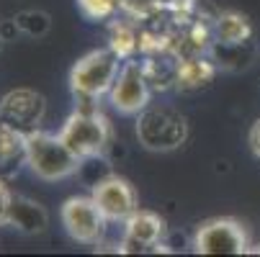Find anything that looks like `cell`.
I'll use <instances>...</instances> for the list:
<instances>
[{
	"mask_svg": "<svg viewBox=\"0 0 260 257\" xmlns=\"http://www.w3.org/2000/svg\"><path fill=\"white\" fill-rule=\"evenodd\" d=\"M90 196L95 198V203L101 206V211L106 213L108 222H126L139 208V198H137L134 186L119 175H111V177H103L101 182H95Z\"/></svg>",
	"mask_w": 260,
	"mask_h": 257,
	"instance_id": "obj_8",
	"label": "cell"
},
{
	"mask_svg": "<svg viewBox=\"0 0 260 257\" xmlns=\"http://www.w3.org/2000/svg\"><path fill=\"white\" fill-rule=\"evenodd\" d=\"M214 36L219 44H227V47H240L245 44L250 36H252V26L247 21L245 13L240 11H224L219 13L214 21Z\"/></svg>",
	"mask_w": 260,
	"mask_h": 257,
	"instance_id": "obj_12",
	"label": "cell"
},
{
	"mask_svg": "<svg viewBox=\"0 0 260 257\" xmlns=\"http://www.w3.org/2000/svg\"><path fill=\"white\" fill-rule=\"evenodd\" d=\"M62 227L80 244H101L108 218L93 196H72L62 203Z\"/></svg>",
	"mask_w": 260,
	"mask_h": 257,
	"instance_id": "obj_6",
	"label": "cell"
},
{
	"mask_svg": "<svg viewBox=\"0 0 260 257\" xmlns=\"http://www.w3.org/2000/svg\"><path fill=\"white\" fill-rule=\"evenodd\" d=\"M23 162L28 170L47 182L64 180L75 175L80 167V157L62 141L59 134H49L44 129H31L26 131V150Z\"/></svg>",
	"mask_w": 260,
	"mask_h": 257,
	"instance_id": "obj_1",
	"label": "cell"
},
{
	"mask_svg": "<svg viewBox=\"0 0 260 257\" xmlns=\"http://www.w3.org/2000/svg\"><path fill=\"white\" fill-rule=\"evenodd\" d=\"M6 224L23 232V234H42L49 227V216H47L42 203H36L26 196H13Z\"/></svg>",
	"mask_w": 260,
	"mask_h": 257,
	"instance_id": "obj_10",
	"label": "cell"
},
{
	"mask_svg": "<svg viewBox=\"0 0 260 257\" xmlns=\"http://www.w3.org/2000/svg\"><path fill=\"white\" fill-rule=\"evenodd\" d=\"M152 78L147 62H134V59H124L116 83L108 90V100L116 108L119 114H142L152 100Z\"/></svg>",
	"mask_w": 260,
	"mask_h": 257,
	"instance_id": "obj_4",
	"label": "cell"
},
{
	"mask_svg": "<svg viewBox=\"0 0 260 257\" xmlns=\"http://www.w3.org/2000/svg\"><path fill=\"white\" fill-rule=\"evenodd\" d=\"M132 0H78V8L88 21H108L119 11L129 8Z\"/></svg>",
	"mask_w": 260,
	"mask_h": 257,
	"instance_id": "obj_15",
	"label": "cell"
},
{
	"mask_svg": "<svg viewBox=\"0 0 260 257\" xmlns=\"http://www.w3.org/2000/svg\"><path fill=\"white\" fill-rule=\"evenodd\" d=\"M142 44V36L134 31L129 21H114L108 31V49H114L119 59H132Z\"/></svg>",
	"mask_w": 260,
	"mask_h": 257,
	"instance_id": "obj_13",
	"label": "cell"
},
{
	"mask_svg": "<svg viewBox=\"0 0 260 257\" xmlns=\"http://www.w3.org/2000/svg\"><path fill=\"white\" fill-rule=\"evenodd\" d=\"M121 69V59L114 49H93L83 54L70 69V90L83 103H95L101 95H108Z\"/></svg>",
	"mask_w": 260,
	"mask_h": 257,
	"instance_id": "obj_2",
	"label": "cell"
},
{
	"mask_svg": "<svg viewBox=\"0 0 260 257\" xmlns=\"http://www.w3.org/2000/svg\"><path fill=\"white\" fill-rule=\"evenodd\" d=\"M247 141H250V152L260 160V119L252 124V129H250V136H247Z\"/></svg>",
	"mask_w": 260,
	"mask_h": 257,
	"instance_id": "obj_17",
	"label": "cell"
},
{
	"mask_svg": "<svg viewBox=\"0 0 260 257\" xmlns=\"http://www.w3.org/2000/svg\"><path fill=\"white\" fill-rule=\"evenodd\" d=\"M247 254H260V242L257 244H250L247 247Z\"/></svg>",
	"mask_w": 260,
	"mask_h": 257,
	"instance_id": "obj_18",
	"label": "cell"
},
{
	"mask_svg": "<svg viewBox=\"0 0 260 257\" xmlns=\"http://www.w3.org/2000/svg\"><path fill=\"white\" fill-rule=\"evenodd\" d=\"M42 116H44V95L34 93L28 88L11 90L0 100V119L23 129V131L39 129Z\"/></svg>",
	"mask_w": 260,
	"mask_h": 257,
	"instance_id": "obj_9",
	"label": "cell"
},
{
	"mask_svg": "<svg viewBox=\"0 0 260 257\" xmlns=\"http://www.w3.org/2000/svg\"><path fill=\"white\" fill-rule=\"evenodd\" d=\"M247 247H250L247 229L232 216L206 218L193 234L196 254H247Z\"/></svg>",
	"mask_w": 260,
	"mask_h": 257,
	"instance_id": "obj_5",
	"label": "cell"
},
{
	"mask_svg": "<svg viewBox=\"0 0 260 257\" xmlns=\"http://www.w3.org/2000/svg\"><path fill=\"white\" fill-rule=\"evenodd\" d=\"M26 150V131L0 119V165H8L23 157Z\"/></svg>",
	"mask_w": 260,
	"mask_h": 257,
	"instance_id": "obj_14",
	"label": "cell"
},
{
	"mask_svg": "<svg viewBox=\"0 0 260 257\" xmlns=\"http://www.w3.org/2000/svg\"><path fill=\"white\" fill-rule=\"evenodd\" d=\"M168 232L165 218L155 211L137 208L124 222V239L116 244L119 254H139V252H170L168 244H162V237Z\"/></svg>",
	"mask_w": 260,
	"mask_h": 257,
	"instance_id": "obj_7",
	"label": "cell"
},
{
	"mask_svg": "<svg viewBox=\"0 0 260 257\" xmlns=\"http://www.w3.org/2000/svg\"><path fill=\"white\" fill-rule=\"evenodd\" d=\"M11 201H13V193L11 188L6 186V180L0 177V227L8 222V211H11Z\"/></svg>",
	"mask_w": 260,
	"mask_h": 257,
	"instance_id": "obj_16",
	"label": "cell"
},
{
	"mask_svg": "<svg viewBox=\"0 0 260 257\" xmlns=\"http://www.w3.org/2000/svg\"><path fill=\"white\" fill-rule=\"evenodd\" d=\"M59 136L80 160L98 157L111 144V121L93 103H80V108H75L62 124Z\"/></svg>",
	"mask_w": 260,
	"mask_h": 257,
	"instance_id": "obj_3",
	"label": "cell"
},
{
	"mask_svg": "<svg viewBox=\"0 0 260 257\" xmlns=\"http://www.w3.org/2000/svg\"><path fill=\"white\" fill-rule=\"evenodd\" d=\"M214 75H216V69L209 59H204L201 54H185L173 72V83L180 90H196V88L209 85Z\"/></svg>",
	"mask_w": 260,
	"mask_h": 257,
	"instance_id": "obj_11",
	"label": "cell"
}]
</instances>
